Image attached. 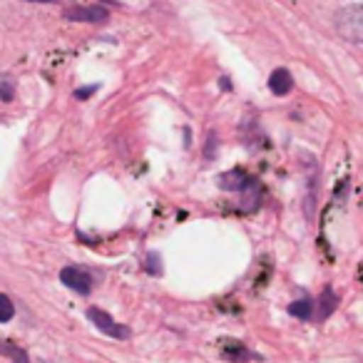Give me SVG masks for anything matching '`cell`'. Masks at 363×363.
Instances as JSON below:
<instances>
[{"label": "cell", "mask_w": 363, "mask_h": 363, "mask_svg": "<svg viewBox=\"0 0 363 363\" xmlns=\"http://www.w3.org/2000/svg\"><path fill=\"white\" fill-rule=\"evenodd\" d=\"M145 272L150 274V277H160L162 274V257L160 254H147V259H145Z\"/></svg>", "instance_id": "obj_14"}, {"label": "cell", "mask_w": 363, "mask_h": 363, "mask_svg": "<svg viewBox=\"0 0 363 363\" xmlns=\"http://www.w3.org/2000/svg\"><path fill=\"white\" fill-rule=\"evenodd\" d=\"M16 316V303L11 301V296L0 294V323H8Z\"/></svg>", "instance_id": "obj_12"}, {"label": "cell", "mask_w": 363, "mask_h": 363, "mask_svg": "<svg viewBox=\"0 0 363 363\" xmlns=\"http://www.w3.org/2000/svg\"><path fill=\"white\" fill-rule=\"evenodd\" d=\"M28 3H55V0H28Z\"/></svg>", "instance_id": "obj_18"}, {"label": "cell", "mask_w": 363, "mask_h": 363, "mask_svg": "<svg viewBox=\"0 0 363 363\" xmlns=\"http://www.w3.org/2000/svg\"><path fill=\"white\" fill-rule=\"evenodd\" d=\"M239 194H242V197H239V207H242V212L254 214L259 207H262V189H259L257 179H249V184Z\"/></svg>", "instance_id": "obj_6"}, {"label": "cell", "mask_w": 363, "mask_h": 363, "mask_svg": "<svg viewBox=\"0 0 363 363\" xmlns=\"http://www.w3.org/2000/svg\"><path fill=\"white\" fill-rule=\"evenodd\" d=\"M336 30L343 40L363 45V6H346L336 13Z\"/></svg>", "instance_id": "obj_1"}, {"label": "cell", "mask_w": 363, "mask_h": 363, "mask_svg": "<svg viewBox=\"0 0 363 363\" xmlns=\"http://www.w3.org/2000/svg\"><path fill=\"white\" fill-rule=\"evenodd\" d=\"M219 85H222L224 90H232V82H229L227 77H222V80H219Z\"/></svg>", "instance_id": "obj_17"}, {"label": "cell", "mask_w": 363, "mask_h": 363, "mask_svg": "<svg viewBox=\"0 0 363 363\" xmlns=\"http://www.w3.org/2000/svg\"><path fill=\"white\" fill-rule=\"evenodd\" d=\"M269 90H272L274 95H289V92L294 90L291 72H289L286 67H279V70H274L272 77H269Z\"/></svg>", "instance_id": "obj_8"}, {"label": "cell", "mask_w": 363, "mask_h": 363, "mask_svg": "<svg viewBox=\"0 0 363 363\" xmlns=\"http://www.w3.org/2000/svg\"><path fill=\"white\" fill-rule=\"evenodd\" d=\"M18 92V82L11 72H0V100L3 102H13Z\"/></svg>", "instance_id": "obj_11"}, {"label": "cell", "mask_w": 363, "mask_h": 363, "mask_svg": "<svg viewBox=\"0 0 363 363\" xmlns=\"http://www.w3.org/2000/svg\"><path fill=\"white\" fill-rule=\"evenodd\" d=\"M0 353H8V356H13V363H30V358H28L21 348L13 346V343L0 341Z\"/></svg>", "instance_id": "obj_13"}, {"label": "cell", "mask_w": 363, "mask_h": 363, "mask_svg": "<svg viewBox=\"0 0 363 363\" xmlns=\"http://www.w3.org/2000/svg\"><path fill=\"white\" fill-rule=\"evenodd\" d=\"M204 157H207L209 162L214 160V157H217V135H209V140H207V150H204Z\"/></svg>", "instance_id": "obj_15"}, {"label": "cell", "mask_w": 363, "mask_h": 363, "mask_svg": "<svg viewBox=\"0 0 363 363\" xmlns=\"http://www.w3.org/2000/svg\"><path fill=\"white\" fill-rule=\"evenodd\" d=\"M338 306V296L336 291H333L331 286H326L321 291V296H318L316 306H313V318H318V321H323V318H328L333 311H336Z\"/></svg>", "instance_id": "obj_7"}, {"label": "cell", "mask_w": 363, "mask_h": 363, "mask_svg": "<svg viewBox=\"0 0 363 363\" xmlns=\"http://www.w3.org/2000/svg\"><path fill=\"white\" fill-rule=\"evenodd\" d=\"M92 92H97V85H90V87H82V90L75 92L77 100H87V95H92Z\"/></svg>", "instance_id": "obj_16"}, {"label": "cell", "mask_w": 363, "mask_h": 363, "mask_svg": "<svg viewBox=\"0 0 363 363\" xmlns=\"http://www.w3.org/2000/svg\"><path fill=\"white\" fill-rule=\"evenodd\" d=\"M60 281L65 284L67 289H72V291L82 294V296H87V294L92 291V286H95L92 274L82 267H65L60 272Z\"/></svg>", "instance_id": "obj_4"}, {"label": "cell", "mask_w": 363, "mask_h": 363, "mask_svg": "<svg viewBox=\"0 0 363 363\" xmlns=\"http://www.w3.org/2000/svg\"><path fill=\"white\" fill-rule=\"evenodd\" d=\"M249 179H252V177H249L247 172L229 169V172H224V174L217 177V187L224 189V192H242V189L249 184Z\"/></svg>", "instance_id": "obj_5"}, {"label": "cell", "mask_w": 363, "mask_h": 363, "mask_svg": "<svg viewBox=\"0 0 363 363\" xmlns=\"http://www.w3.org/2000/svg\"><path fill=\"white\" fill-rule=\"evenodd\" d=\"M87 318H90V323L97 328V331H102L105 336H110V338H117V341H127V338L132 336L130 326H125V323H117L110 313L102 311V308H97V306L87 308Z\"/></svg>", "instance_id": "obj_2"}, {"label": "cell", "mask_w": 363, "mask_h": 363, "mask_svg": "<svg viewBox=\"0 0 363 363\" xmlns=\"http://www.w3.org/2000/svg\"><path fill=\"white\" fill-rule=\"evenodd\" d=\"M102 3H107V6H117V0H102Z\"/></svg>", "instance_id": "obj_19"}, {"label": "cell", "mask_w": 363, "mask_h": 363, "mask_svg": "<svg viewBox=\"0 0 363 363\" xmlns=\"http://www.w3.org/2000/svg\"><path fill=\"white\" fill-rule=\"evenodd\" d=\"M62 18L70 23H92V26H102L110 21V11L105 6H70L62 11Z\"/></svg>", "instance_id": "obj_3"}, {"label": "cell", "mask_w": 363, "mask_h": 363, "mask_svg": "<svg viewBox=\"0 0 363 363\" xmlns=\"http://www.w3.org/2000/svg\"><path fill=\"white\" fill-rule=\"evenodd\" d=\"M289 313L301 318V321H308V318H313V301L308 296L298 298V301H291L289 303Z\"/></svg>", "instance_id": "obj_10"}, {"label": "cell", "mask_w": 363, "mask_h": 363, "mask_svg": "<svg viewBox=\"0 0 363 363\" xmlns=\"http://www.w3.org/2000/svg\"><path fill=\"white\" fill-rule=\"evenodd\" d=\"M222 356L227 358V361H234V363H242V361H249V358H257L247 346H244V343H239V341H224Z\"/></svg>", "instance_id": "obj_9"}]
</instances>
